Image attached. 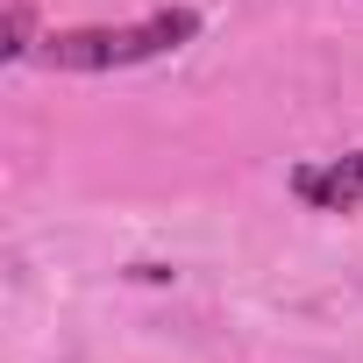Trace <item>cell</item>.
Instances as JSON below:
<instances>
[{"mask_svg": "<svg viewBox=\"0 0 363 363\" xmlns=\"http://www.w3.org/2000/svg\"><path fill=\"white\" fill-rule=\"evenodd\" d=\"M200 36V15L193 8H157L143 22H121V29H65L43 43V57L57 72H128V65H150V57H171Z\"/></svg>", "mask_w": 363, "mask_h": 363, "instance_id": "1", "label": "cell"}, {"mask_svg": "<svg viewBox=\"0 0 363 363\" xmlns=\"http://www.w3.org/2000/svg\"><path fill=\"white\" fill-rule=\"evenodd\" d=\"M292 193L320 214H356L363 207V150H342L328 164H299L292 171Z\"/></svg>", "mask_w": 363, "mask_h": 363, "instance_id": "2", "label": "cell"}, {"mask_svg": "<svg viewBox=\"0 0 363 363\" xmlns=\"http://www.w3.org/2000/svg\"><path fill=\"white\" fill-rule=\"evenodd\" d=\"M0 57H29V8H22V0H15V8H8V43H0Z\"/></svg>", "mask_w": 363, "mask_h": 363, "instance_id": "3", "label": "cell"}]
</instances>
